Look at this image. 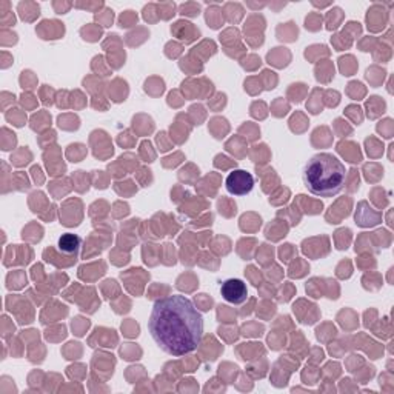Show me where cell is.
I'll return each mask as SVG.
<instances>
[{"instance_id": "cell-1", "label": "cell", "mask_w": 394, "mask_h": 394, "mask_svg": "<svg viewBox=\"0 0 394 394\" xmlns=\"http://www.w3.org/2000/svg\"><path fill=\"white\" fill-rule=\"evenodd\" d=\"M148 329L162 351L181 357L196 351L200 345L204 319L188 297L174 295L154 304Z\"/></svg>"}, {"instance_id": "cell-2", "label": "cell", "mask_w": 394, "mask_h": 394, "mask_svg": "<svg viewBox=\"0 0 394 394\" xmlns=\"http://www.w3.org/2000/svg\"><path fill=\"white\" fill-rule=\"evenodd\" d=\"M345 165L333 154H316L304 168V185L318 197L338 196L345 186Z\"/></svg>"}, {"instance_id": "cell-3", "label": "cell", "mask_w": 394, "mask_h": 394, "mask_svg": "<svg viewBox=\"0 0 394 394\" xmlns=\"http://www.w3.org/2000/svg\"><path fill=\"white\" fill-rule=\"evenodd\" d=\"M227 190L233 196H245L254 186V177L252 173L245 170H234L233 173L228 174L227 181Z\"/></svg>"}, {"instance_id": "cell-4", "label": "cell", "mask_w": 394, "mask_h": 394, "mask_svg": "<svg viewBox=\"0 0 394 394\" xmlns=\"http://www.w3.org/2000/svg\"><path fill=\"white\" fill-rule=\"evenodd\" d=\"M220 295L227 302H230L233 305H240L245 302L248 297L247 284L240 281V279H228V281L222 282Z\"/></svg>"}, {"instance_id": "cell-5", "label": "cell", "mask_w": 394, "mask_h": 394, "mask_svg": "<svg viewBox=\"0 0 394 394\" xmlns=\"http://www.w3.org/2000/svg\"><path fill=\"white\" fill-rule=\"evenodd\" d=\"M81 238L76 234H63L59 239V248L62 253L65 254H77L79 248H81Z\"/></svg>"}]
</instances>
